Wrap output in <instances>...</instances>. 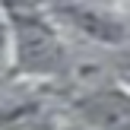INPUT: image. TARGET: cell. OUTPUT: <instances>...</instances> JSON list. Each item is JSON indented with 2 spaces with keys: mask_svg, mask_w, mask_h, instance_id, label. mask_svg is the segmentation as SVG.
<instances>
[{
  "mask_svg": "<svg viewBox=\"0 0 130 130\" xmlns=\"http://www.w3.org/2000/svg\"><path fill=\"white\" fill-rule=\"evenodd\" d=\"M6 22H10V38H13L10 70L16 76L51 79L63 73L67 67L63 41L48 13H38L25 3H13L6 10Z\"/></svg>",
  "mask_w": 130,
  "mask_h": 130,
  "instance_id": "1",
  "label": "cell"
},
{
  "mask_svg": "<svg viewBox=\"0 0 130 130\" xmlns=\"http://www.w3.org/2000/svg\"><path fill=\"white\" fill-rule=\"evenodd\" d=\"M44 13L54 19V25H63V29L89 38V41H99V44H118V41H124L121 22H114L111 16H105V13L95 10V6L76 3V0H57V3H51Z\"/></svg>",
  "mask_w": 130,
  "mask_h": 130,
  "instance_id": "2",
  "label": "cell"
},
{
  "mask_svg": "<svg viewBox=\"0 0 130 130\" xmlns=\"http://www.w3.org/2000/svg\"><path fill=\"white\" fill-rule=\"evenodd\" d=\"M79 108L92 124L105 130H130V99L121 92H95Z\"/></svg>",
  "mask_w": 130,
  "mask_h": 130,
  "instance_id": "3",
  "label": "cell"
},
{
  "mask_svg": "<svg viewBox=\"0 0 130 130\" xmlns=\"http://www.w3.org/2000/svg\"><path fill=\"white\" fill-rule=\"evenodd\" d=\"M41 111L38 95H0V130H25L41 121Z\"/></svg>",
  "mask_w": 130,
  "mask_h": 130,
  "instance_id": "4",
  "label": "cell"
},
{
  "mask_svg": "<svg viewBox=\"0 0 130 130\" xmlns=\"http://www.w3.org/2000/svg\"><path fill=\"white\" fill-rule=\"evenodd\" d=\"M13 57V38H10V22L6 16H0V67Z\"/></svg>",
  "mask_w": 130,
  "mask_h": 130,
  "instance_id": "5",
  "label": "cell"
}]
</instances>
